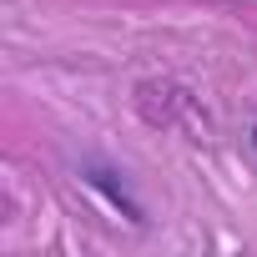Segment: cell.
I'll list each match as a JSON object with an SVG mask.
<instances>
[{"instance_id": "6da1fadb", "label": "cell", "mask_w": 257, "mask_h": 257, "mask_svg": "<svg viewBox=\"0 0 257 257\" xmlns=\"http://www.w3.org/2000/svg\"><path fill=\"white\" fill-rule=\"evenodd\" d=\"M81 182L91 187V192H101L126 222H147V207L137 202V192H132V182H126V172H116V167H106V162H81Z\"/></svg>"}]
</instances>
